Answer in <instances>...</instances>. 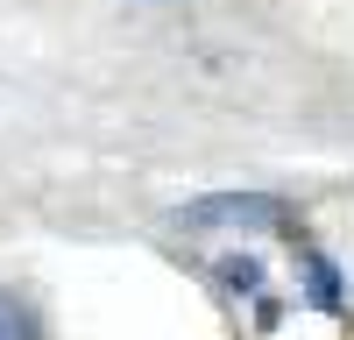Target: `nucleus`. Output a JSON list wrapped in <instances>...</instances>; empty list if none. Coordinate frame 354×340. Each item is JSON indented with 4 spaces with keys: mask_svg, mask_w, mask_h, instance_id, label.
<instances>
[{
    "mask_svg": "<svg viewBox=\"0 0 354 340\" xmlns=\"http://www.w3.org/2000/svg\"><path fill=\"white\" fill-rule=\"evenodd\" d=\"M290 206L277 191H205L192 206H177L185 234H262V227H283Z\"/></svg>",
    "mask_w": 354,
    "mask_h": 340,
    "instance_id": "f257e3e1",
    "label": "nucleus"
},
{
    "mask_svg": "<svg viewBox=\"0 0 354 340\" xmlns=\"http://www.w3.org/2000/svg\"><path fill=\"white\" fill-rule=\"evenodd\" d=\"M305 283H312V305H326V312H340V276H333V263L326 255H305Z\"/></svg>",
    "mask_w": 354,
    "mask_h": 340,
    "instance_id": "f03ea898",
    "label": "nucleus"
},
{
    "mask_svg": "<svg viewBox=\"0 0 354 340\" xmlns=\"http://www.w3.org/2000/svg\"><path fill=\"white\" fill-rule=\"evenodd\" d=\"M220 283H234V291H241V298H255L262 270H255V263H220Z\"/></svg>",
    "mask_w": 354,
    "mask_h": 340,
    "instance_id": "7ed1b4c3",
    "label": "nucleus"
},
{
    "mask_svg": "<svg viewBox=\"0 0 354 340\" xmlns=\"http://www.w3.org/2000/svg\"><path fill=\"white\" fill-rule=\"evenodd\" d=\"M0 340H21V326H15V312L0 305Z\"/></svg>",
    "mask_w": 354,
    "mask_h": 340,
    "instance_id": "20e7f679",
    "label": "nucleus"
}]
</instances>
